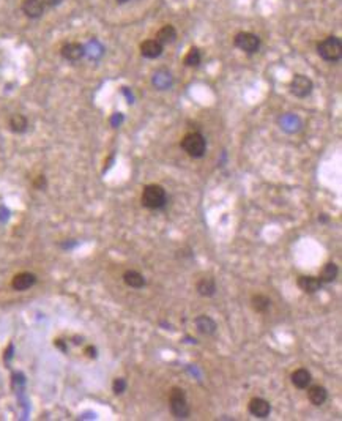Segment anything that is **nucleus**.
I'll return each mask as SVG.
<instances>
[{"label": "nucleus", "instance_id": "7", "mask_svg": "<svg viewBox=\"0 0 342 421\" xmlns=\"http://www.w3.org/2000/svg\"><path fill=\"white\" fill-rule=\"evenodd\" d=\"M35 283H36V276L33 273L24 271V273H18L15 278H13L11 287L15 289V291H18V292H22V291H27V289H30Z\"/></svg>", "mask_w": 342, "mask_h": 421}, {"label": "nucleus", "instance_id": "24", "mask_svg": "<svg viewBox=\"0 0 342 421\" xmlns=\"http://www.w3.org/2000/svg\"><path fill=\"white\" fill-rule=\"evenodd\" d=\"M125 388H126V382H125L123 379H115V380H114V391H115L117 394L123 393Z\"/></svg>", "mask_w": 342, "mask_h": 421}, {"label": "nucleus", "instance_id": "22", "mask_svg": "<svg viewBox=\"0 0 342 421\" xmlns=\"http://www.w3.org/2000/svg\"><path fill=\"white\" fill-rule=\"evenodd\" d=\"M27 118L21 114H15L10 118V128L11 131H15V133H24L25 129H27Z\"/></svg>", "mask_w": 342, "mask_h": 421}, {"label": "nucleus", "instance_id": "11", "mask_svg": "<svg viewBox=\"0 0 342 421\" xmlns=\"http://www.w3.org/2000/svg\"><path fill=\"white\" fill-rule=\"evenodd\" d=\"M298 287L306 294H315L322 289V281L315 276H300Z\"/></svg>", "mask_w": 342, "mask_h": 421}, {"label": "nucleus", "instance_id": "14", "mask_svg": "<svg viewBox=\"0 0 342 421\" xmlns=\"http://www.w3.org/2000/svg\"><path fill=\"white\" fill-rule=\"evenodd\" d=\"M196 289L202 297H213L215 292H216V283H215V279L212 278V276H208V278L205 276V278L197 281Z\"/></svg>", "mask_w": 342, "mask_h": 421}, {"label": "nucleus", "instance_id": "10", "mask_svg": "<svg viewBox=\"0 0 342 421\" xmlns=\"http://www.w3.org/2000/svg\"><path fill=\"white\" fill-rule=\"evenodd\" d=\"M22 11L25 13V16H29L32 19L41 18L44 13V5L41 0H24L22 2Z\"/></svg>", "mask_w": 342, "mask_h": 421}, {"label": "nucleus", "instance_id": "6", "mask_svg": "<svg viewBox=\"0 0 342 421\" xmlns=\"http://www.w3.org/2000/svg\"><path fill=\"white\" fill-rule=\"evenodd\" d=\"M312 87V81L303 74H295L290 81V91L298 98H306L308 95H311Z\"/></svg>", "mask_w": 342, "mask_h": 421}, {"label": "nucleus", "instance_id": "23", "mask_svg": "<svg viewBox=\"0 0 342 421\" xmlns=\"http://www.w3.org/2000/svg\"><path fill=\"white\" fill-rule=\"evenodd\" d=\"M199 63H201V51L197 48H191L185 57V65L186 67H197Z\"/></svg>", "mask_w": 342, "mask_h": 421}, {"label": "nucleus", "instance_id": "5", "mask_svg": "<svg viewBox=\"0 0 342 421\" xmlns=\"http://www.w3.org/2000/svg\"><path fill=\"white\" fill-rule=\"evenodd\" d=\"M235 46L241 49L243 52H248V54H253V52H257L260 48V38L254 33L249 32H241L235 36Z\"/></svg>", "mask_w": 342, "mask_h": 421}, {"label": "nucleus", "instance_id": "18", "mask_svg": "<svg viewBox=\"0 0 342 421\" xmlns=\"http://www.w3.org/2000/svg\"><path fill=\"white\" fill-rule=\"evenodd\" d=\"M339 273V268L336 264L333 262H328V264L323 265V268L320 270V276L319 279L322 281V284H328V283H333L336 279V276Z\"/></svg>", "mask_w": 342, "mask_h": 421}, {"label": "nucleus", "instance_id": "9", "mask_svg": "<svg viewBox=\"0 0 342 421\" xmlns=\"http://www.w3.org/2000/svg\"><path fill=\"white\" fill-rule=\"evenodd\" d=\"M85 54V48L79 43H67L62 48V57L70 62L81 60Z\"/></svg>", "mask_w": 342, "mask_h": 421}, {"label": "nucleus", "instance_id": "27", "mask_svg": "<svg viewBox=\"0 0 342 421\" xmlns=\"http://www.w3.org/2000/svg\"><path fill=\"white\" fill-rule=\"evenodd\" d=\"M117 2H120V4H125V2H128V0H117Z\"/></svg>", "mask_w": 342, "mask_h": 421}, {"label": "nucleus", "instance_id": "13", "mask_svg": "<svg viewBox=\"0 0 342 421\" xmlns=\"http://www.w3.org/2000/svg\"><path fill=\"white\" fill-rule=\"evenodd\" d=\"M292 384L294 387L297 388H308L311 385V380H312V376L308 369H305V367H300V369H295L292 372Z\"/></svg>", "mask_w": 342, "mask_h": 421}, {"label": "nucleus", "instance_id": "17", "mask_svg": "<svg viewBox=\"0 0 342 421\" xmlns=\"http://www.w3.org/2000/svg\"><path fill=\"white\" fill-rule=\"evenodd\" d=\"M308 398H309L311 404L322 405V404H325V401L328 398V391L323 387H320V385H314L308 391Z\"/></svg>", "mask_w": 342, "mask_h": 421}, {"label": "nucleus", "instance_id": "1", "mask_svg": "<svg viewBox=\"0 0 342 421\" xmlns=\"http://www.w3.org/2000/svg\"><path fill=\"white\" fill-rule=\"evenodd\" d=\"M167 204V194L161 185H147L142 191V205L149 210H160Z\"/></svg>", "mask_w": 342, "mask_h": 421}, {"label": "nucleus", "instance_id": "12", "mask_svg": "<svg viewBox=\"0 0 342 421\" xmlns=\"http://www.w3.org/2000/svg\"><path fill=\"white\" fill-rule=\"evenodd\" d=\"M140 54L147 59H156L163 54V44L156 39H147L140 44Z\"/></svg>", "mask_w": 342, "mask_h": 421}, {"label": "nucleus", "instance_id": "2", "mask_svg": "<svg viewBox=\"0 0 342 421\" xmlns=\"http://www.w3.org/2000/svg\"><path fill=\"white\" fill-rule=\"evenodd\" d=\"M181 149L191 158H202L207 152V141L201 133H188L181 139Z\"/></svg>", "mask_w": 342, "mask_h": 421}, {"label": "nucleus", "instance_id": "25", "mask_svg": "<svg viewBox=\"0 0 342 421\" xmlns=\"http://www.w3.org/2000/svg\"><path fill=\"white\" fill-rule=\"evenodd\" d=\"M44 185H46V178H44L43 175H39V177L36 178V181H35V186H36V188H44Z\"/></svg>", "mask_w": 342, "mask_h": 421}, {"label": "nucleus", "instance_id": "15", "mask_svg": "<svg viewBox=\"0 0 342 421\" xmlns=\"http://www.w3.org/2000/svg\"><path fill=\"white\" fill-rule=\"evenodd\" d=\"M194 323L202 335H213L216 332V323L208 315H199V317H196Z\"/></svg>", "mask_w": 342, "mask_h": 421}, {"label": "nucleus", "instance_id": "26", "mask_svg": "<svg viewBox=\"0 0 342 421\" xmlns=\"http://www.w3.org/2000/svg\"><path fill=\"white\" fill-rule=\"evenodd\" d=\"M41 2H43L44 7H57L62 0H41Z\"/></svg>", "mask_w": 342, "mask_h": 421}, {"label": "nucleus", "instance_id": "8", "mask_svg": "<svg viewBox=\"0 0 342 421\" xmlns=\"http://www.w3.org/2000/svg\"><path fill=\"white\" fill-rule=\"evenodd\" d=\"M248 409H249V412H251V415H254L256 418H267L271 412V405L265 399L254 398V399L249 401Z\"/></svg>", "mask_w": 342, "mask_h": 421}, {"label": "nucleus", "instance_id": "3", "mask_svg": "<svg viewBox=\"0 0 342 421\" xmlns=\"http://www.w3.org/2000/svg\"><path fill=\"white\" fill-rule=\"evenodd\" d=\"M169 407L172 415L178 419H185L189 416V405L186 402V394L181 388H172L169 398Z\"/></svg>", "mask_w": 342, "mask_h": 421}, {"label": "nucleus", "instance_id": "21", "mask_svg": "<svg viewBox=\"0 0 342 421\" xmlns=\"http://www.w3.org/2000/svg\"><path fill=\"white\" fill-rule=\"evenodd\" d=\"M251 305H253V309L256 312H267L271 306V300L265 295H262V294H257V295H253L251 298Z\"/></svg>", "mask_w": 342, "mask_h": 421}, {"label": "nucleus", "instance_id": "20", "mask_svg": "<svg viewBox=\"0 0 342 421\" xmlns=\"http://www.w3.org/2000/svg\"><path fill=\"white\" fill-rule=\"evenodd\" d=\"M153 84H155L156 88L166 90V88L170 87V84H172V76H170L169 71L161 70V71H158V73L153 76Z\"/></svg>", "mask_w": 342, "mask_h": 421}, {"label": "nucleus", "instance_id": "16", "mask_svg": "<svg viewBox=\"0 0 342 421\" xmlns=\"http://www.w3.org/2000/svg\"><path fill=\"white\" fill-rule=\"evenodd\" d=\"M123 281L126 286L133 287V289H140L145 286V278H143V274H140L136 270H128L123 274Z\"/></svg>", "mask_w": 342, "mask_h": 421}, {"label": "nucleus", "instance_id": "19", "mask_svg": "<svg viewBox=\"0 0 342 421\" xmlns=\"http://www.w3.org/2000/svg\"><path fill=\"white\" fill-rule=\"evenodd\" d=\"M175 38H177V30L172 27V25H164V27L158 32L156 41L161 44H169V43H172Z\"/></svg>", "mask_w": 342, "mask_h": 421}, {"label": "nucleus", "instance_id": "4", "mask_svg": "<svg viewBox=\"0 0 342 421\" xmlns=\"http://www.w3.org/2000/svg\"><path fill=\"white\" fill-rule=\"evenodd\" d=\"M319 54L326 62H337L342 57V43L337 36H328L317 46Z\"/></svg>", "mask_w": 342, "mask_h": 421}]
</instances>
